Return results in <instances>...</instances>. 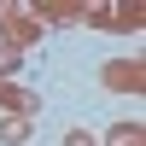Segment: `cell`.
<instances>
[{"label": "cell", "mask_w": 146, "mask_h": 146, "mask_svg": "<svg viewBox=\"0 0 146 146\" xmlns=\"http://www.w3.org/2000/svg\"><path fill=\"white\" fill-rule=\"evenodd\" d=\"M0 35H6V47L12 53H29V47H41V23H35V12L29 6H12V0H0Z\"/></svg>", "instance_id": "1"}, {"label": "cell", "mask_w": 146, "mask_h": 146, "mask_svg": "<svg viewBox=\"0 0 146 146\" xmlns=\"http://www.w3.org/2000/svg\"><path fill=\"white\" fill-rule=\"evenodd\" d=\"M82 23H94V29H117V35H135L146 18H140V6H88Z\"/></svg>", "instance_id": "2"}, {"label": "cell", "mask_w": 146, "mask_h": 146, "mask_svg": "<svg viewBox=\"0 0 146 146\" xmlns=\"http://www.w3.org/2000/svg\"><path fill=\"white\" fill-rule=\"evenodd\" d=\"M100 82L111 94H140L146 88V70H140V58H111V64L100 70Z\"/></svg>", "instance_id": "3"}, {"label": "cell", "mask_w": 146, "mask_h": 146, "mask_svg": "<svg viewBox=\"0 0 146 146\" xmlns=\"http://www.w3.org/2000/svg\"><path fill=\"white\" fill-rule=\"evenodd\" d=\"M35 23H41V29H47V23H82V18H88V6H82V0H35Z\"/></svg>", "instance_id": "4"}, {"label": "cell", "mask_w": 146, "mask_h": 146, "mask_svg": "<svg viewBox=\"0 0 146 146\" xmlns=\"http://www.w3.org/2000/svg\"><path fill=\"white\" fill-rule=\"evenodd\" d=\"M0 105H6L12 117H35V111H41V94L18 88V82H0Z\"/></svg>", "instance_id": "5"}, {"label": "cell", "mask_w": 146, "mask_h": 146, "mask_svg": "<svg viewBox=\"0 0 146 146\" xmlns=\"http://www.w3.org/2000/svg\"><path fill=\"white\" fill-rule=\"evenodd\" d=\"M105 146H146L140 117H123V123H111V129H105Z\"/></svg>", "instance_id": "6"}, {"label": "cell", "mask_w": 146, "mask_h": 146, "mask_svg": "<svg viewBox=\"0 0 146 146\" xmlns=\"http://www.w3.org/2000/svg\"><path fill=\"white\" fill-rule=\"evenodd\" d=\"M35 129V117H0V146H23Z\"/></svg>", "instance_id": "7"}, {"label": "cell", "mask_w": 146, "mask_h": 146, "mask_svg": "<svg viewBox=\"0 0 146 146\" xmlns=\"http://www.w3.org/2000/svg\"><path fill=\"white\" fill-rule=\"evenodd\" d=\"M23 53H12V47H0V82H12V70H18Z\"/></svg>", "instance_id": "8"}, {"label": "cell", "mask_w": 146, "mask_h": 146, "mask_svg": "<svg viewBox=\"0 0 146 146\" xmlns=\"http://www.w3.org/2000/svg\"><path fill=\"white\" fill-rule=\"evenodd\" d=\"M58 146H100V140H94L88 129H64V140H58Z\"/></svg>", "instance_id": "9"}]
</instances>
